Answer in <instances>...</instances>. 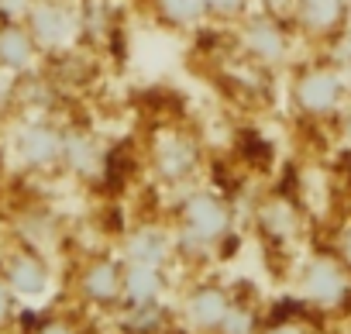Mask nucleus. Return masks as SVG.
<instances>
[{
    "instance_id": "nucleus-1",
    "label": "nucleus",
    "mask_w": 351,
    "mask_h": 334,
    "mask_svg": "<svg viewBox=\"0 0 351 334\" xmlns=\"http://www.w3.org/2000/svg\"><path fill=\"white\" fill-rule=\"evenodd\" d=\"M210 148L193 121H162L148 131L145 141V169L152 183L165 193H180L204 180Z\"/></svg>"
},
{
    "instance_id": "nucleus-2",
    "label": "nucleus",
    "mask_w": 351,
    "mask_h": 334,
    "mask_svg": "<svg viewBox=\"0 0 351 334\" xmlns=\"http://www.w3.org/2000/svg\"><path fill=\"white\" fill-rule=\"evenodd\" d=\"M286 73H289L286 76L289 114L306 128H330L351 90L344 66L330 56H310V59H296Z\"/></svg>"
},
{
    "instance_id": "nucleus-3",
    "label": "nucleus",
    "mask_w": 351,
    "mask_h": 334,
    "mask_svg": "<svg viewBox=\"0 0 351 334\" xmlns=\"http://www.w3.org/2000/svg\"><path fill=\"white\" fill-rule=\"evenodd\" d=\"M169 224L180 228L204 245H210L217 255L238 238V207L224 190H214L207 183H193L180 193H172L169 204Z\"/></svg>"
},
{
    "instance_id": "nucleus-4",
    "label": "nucleus",
    "mask_w": 351,
    "mask_h": 334,
    "mask_svg": "<svg viewBox=\"0 0 351 334\" xmlns=\"http://www.w3.org/2000/svg\"><path fill=\"white\" fill-rule=\"evenodd\" d=\"M231 35V52L265 73H282L296 62V32L289 25V18L269 11V8H252L238 25L228 28Z\"/></svg>"
},
{
    "instance_id": "nucleus-5",
    "label": "nucleus",
    "mask_w": 351,
    "mask_h": 334,
    "mask_svg": "<svg viewBox=\"0 0 351 334\" xmlns=\"http://www.w3.org/2000/svg\"><path fill=\"white\" fill-rule=\"evenodd\" d=\"M62 134L66 124L52 110H18L8 131L14 165L35 180L62 176Z\"/></svg>"
},
{
    "instance_id": "nucleus-6",
    "label": "nucleus",
    "mask_w": 351,
    "mask_h": 334,
    "mask_svg": "<svg viewBox=\"0 0 351 334\" xmlns=\"http://www.w3.org/2000/svg\"><path fill=\"white\" fill-rule=\"evenodd\" d=\"M296 300L306 303L317 317H337L351 310V272L327 252L310 248L293 265Z\"/></svg>"
},
{
    "instance_id": "nucleus-7",
    "label": "nucleus",
    "mask_w": 351,
    "mask_h": 334,
    "mask_svg": "<svg viewBox=\"0 0 351 334\" xmlns=\"http://www.w3.org/2000/svg\"><path fill=\"white\" fill-rule=\"evenodd\" d=\"M121 279H124V259L117 248H90L80 252L69 265V296L76 307L114 317L121 307Z\"/></svg>"
},
{
    "instance_id": "nucleus-8",
    "label": "nucleus",
    "mask_w": 351,
    "mask_h": 334,
    "mask_svg": "<svg viewBox=\"0 0 351 334\" xmlns=\"http://www.w3.org/2000/svg\"><path fill=\"white\" fill-rule=\"evenodd\" d=\"M231 300H234V283H228L214 272L186 276V283L180 286V296H176L180 331L183 334H214L221 317L228 313Z\"/></svg>"
},
{
    "instance_id": "nucleus-9",
    "label": "nucleus",
    "mask_w": 351,
    "mask_h": 334,
    "mask_svg": "<svg viewBox=\"0 0 351 334\" xmlns=\"http://www.w3.org/2000/svg\"><path fill=\"white\" fill-rule=\"evenodd\" d=\"M0 272L11 283V289L21 296V303H35V300H45L52 293V283H56V272H52V262H49V252L38 248L35 241L21 238V235H8L0 241Z\"/></svg>"
},
{
    "instance_id": "nucleus-10",
    "label": "nucleus",
    "mask_w": 351,
    "mask_h": 334,
    "mask_svg": "<svg viewBox=\"0 0 351 334\" xmlns=\"http://www.w3.org/2000/svg\"><path fill=\"white\" fill-rule=\"evenodd\" d=\"M62 124V176H69L80 187H100L110 176V152L100 131L86 117H69Z\"/></svg>"
},
{
    "instance_id": "nucleus-11",
    "label": "nucleus",
    "mask_w": 351,
    "mask_h": 334,
    "mask_svg": "<svg viewBox=\"0 0 351 334\" xmlns=\"http://www.w3.org/2000/svg\"><path fill=\"white\" fill-rule=\"evenodd\" d=\"M21 21L45 59H59V56L80 49L76 0H32Z\"/></svg>"
},
{
    "instance_id": "nucleus-12",
    "label": "nucleus",
    "mask_w": 351,
    "mask_h": 334,
    "mask_svg": "<svg viewBox=\"0 0 351 334\" xmlns=\"http://www.w3.org/2000/svg\"><path fill=\"white\" fill-rule=\"evenodd\" d=\"M289 25H293L300 45L330 52L334 45L344 42V35L351 28V0H293Z\"/></svg>"
},
{
    "instance_id": "nucleus-13",
    "label": "nucleus",
    "mask_w": 351,
    "mask_h": 334,
    "mask_svg": "<svg viewBox=\"0 0 351 334\" xmlns=\"http://www.w3.org/2000/svg\"><path fill=\"white\" fill-rule=\"evenodd\" d=\"M306 217L300 204L282 190H265L252 204V231L269 252H293V245L303 238Z\"/></svg>"
},
{
    "instance_id": "nucleus-14",
    "label": "nucleus",
    "mask_w": 351,
    "mask_h": 334,
    "mask_svg": "<svg viewBox=\"0 0 351 334\" xmlns=\"http://www.w3.org/2000/svg\"><path fill=\"white\" fill-rule=\"evenodd\" d=\"M117 252H121L124 262L165 265V269L176 272V265H172V224H169V217L131 221L124 228V235L117 238Z\"/></svg>"
},
{
    "instance_id": "nucleus-15",
    "label": "nucleus",
    "mask_w": 351,
    "mask_h": 334,
    "mask_svg": "<svg viewBox=\"0 0 351 334\" xmlns=\"http://www.w3.org/2000/svg\"><path fill=\"white\" fill-rule=\"evenodd\" d=\"M80 14V49L83 52H107L121 35V11L114 0H76Z\"/></svg>"
},
{
    "instance_id": "nucleus-16",
    "label": "nucleus",
    "mask_w": 351,
    "mask_h": 334,
    "mask_svg": "<svg viewBox=\"0 0 351 334\" xmlns=\"http://www.w3.org/2000/svg\"><path fill=\"white\" fill-rule=\"evenodd\" d=\"M42 66H45V56L38 52L25 21H0V69L21 80V76L38 73Z\"/></svg>"
},
{
    "instance_id": "nucleus-17",
    "label": "nucleus",
    "mask_w": 351,
    "mask_h": 334,
    "mask_svg": "<svg viewBox=\"0 0 351 334\" xmlns=\"http://www.w3.org/2000/svg\"><path fill=\"white\" fill-rule=\"evenodd\" d=\"M169 293H172V269H165V265H145V262H124L121 307L169 300Z\"/></svg>"
},
{
    "instance_id": "nucleus-18",
    "label": "nucleus",
    "mask_w": 351,
    "mask_h": 334,
    "mask_svg": "<svg viewBox=\"0 0 351 334\" xmlns=\"http://www.w3.org/2000/svg\"><path fill=\"white\" fill-rule=\"evenodd\" d=\"M114 324H117L121 334H176V331H180L176 303H169V300L134 303V307H117Z\"/></svg>"
},
{
    "instance_id": "nucleus-19",
    "label": "nucleus",
    "mask_w": 351,
    "mask_h": 334,
    "mask_svg": "<svg viewBox=\"0 0 351 334\" xmlns=\"http://www.w3.org/2000/svg\"><path fill=\"white\" fill-rule=\"evenodd\" d=\"M145 11L155 28L172 35H197L210 28L204 0H145Z\"/></svg>"
},
{
    "instance_id": "nucleus-20",
    "label": "nucleus",
    "mask_w": 351,
    "mask_h": 334,
    "mask_svg": "<svg viewBox=\"0 0 351 334\" xmlns=\"http://www.w3.org/2000/svg\"><path fill=\"white\" fill-rule=\"evenodd\" d=\"M262 324H265V307L258 289L252 283H234V300L214 334H258Z\"/></svg>"
},
{
    "instance_id": "nucleus-21",
    "label": "nucleus",
    "mask_w": 351,
    "mask_h": 334,
    "mask_svg": "<svg viewBox=\"0 0 351 334\" xmlns=\"http://www.w3.org/2000/svg\"><path fill=\"white\" fill-rule=\"evenodd\" d=\"M204 8H207V25L228 32V28L238 25L252 8H258V0H204Z\"/></svg>"
},
{
    "instance_id": "nucleus-22",
    "label": "nucleus",
    "mask_w": 351,
    "mask_h": 334,
    "mask_svg": "<svg viewBox=\"0 0 351 334\" xmlns=\"http://www.w3.org/2000/svg\"><path fill=\"white\" fill-rule=\"evenodd\" d=\"M21 320V296L11 289V283L0 272V334H11Z\"/></svg>"
},
{
    "instance_id": "nucleus-23",
    "label": "nucleus",
    "mask_w": 351,
    "mask_h": 334,
    "mask_svg": "<svg viewBox=\"0 0 351 334\" xmlns=\"http://www.w3.org/2000/svg\"><path fill=\"white\" fill-rule=\"evenodd\" d=\"M306 313H313L310 307H303L300 313H289V317H269L265 313V324L258 327V334H306L313 324L306 320Z\"/></svg>"
},
{
    "instance_id": "nucleus-24",
    "label": "nucleus",
    "mask_w": 351,
    "mask_h": 334,
    "mask_svg": "<svg viewBox=\"0 0 351 334\" xmlns=\"http://www.w3.org/2000/svg\"><path fill=\"white\" fill-rule=\"evenodd\" d=\"M348 272H351V217H344V221H337L334 228H330V235H327V245H324Z\"/></svg>"
},
{
    "instance_id": "nucleus-25",
    "label": "nucleus",
    "mask_w": 351,
    "mask_h": 334,
    "mask_svg": "<svg viewBox=\"0 0 351 334\" xmlns=\"http://www.w3.org/2000/svg\"><path fill=\"white\" fill-rule=\"evenodd\" d=\"M25 334H86V331H80V324L69 317H45V320H35Z\"/></svg>"
},
{
    "instance_id": "nucleus-26",
    "label": "nucleus",
    "mask_w": 351,
    "mask_h": 334,
    "mask_svg": "<svg viewBox=\"0 0 351 334\" xmlns=\"http://www.w3.org/2000/svg\"><path fill=\"white\" fill-rule=\"evenodd\" d=\"M334 134L344 141V145H351V90H348V97H344V104H341V110H337V117H334Z\"/></svg>"
},
{
    "instance_id": "nucleus-27",
    "label": "nucleus",
    "mask_w": 351,
    "mask_h": 334,
    "mask_svg": "<svg viewBox=\"0 0 351 334\" xmlns=\"http://www.w3.org/2000/svg\"><path fill=\"white\" fill-rule=\"evenodd\" d=\"M32 0H0V21H21Z\"/></svg>"
},
{
    "instance_id": "nucleus-28",
    "label": "nucleus",
    "mask_w": 351,
    "mask_h": 334,
    "mask_svg": "<svg viewBox=\"0 0 351 334\" xmlns=\"http://www.w3.org/2000/svg\"><path fill=\"white\" fill-rule=\"evenodd\" d=\"M306 334H330V331H324V327H310Z\"/></svg>"
}]
</instances>
